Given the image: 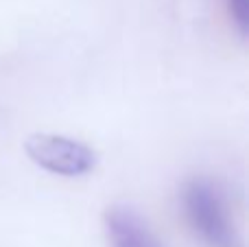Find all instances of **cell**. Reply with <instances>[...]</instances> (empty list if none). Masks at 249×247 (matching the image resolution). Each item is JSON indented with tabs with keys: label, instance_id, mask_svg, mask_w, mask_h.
Masks as SVG:
<instances>
[{
	"label": "cell",
	"instance_id": "cell-4",
	"mask_svg": "<svg viewBox=\"0 0 249 247\" xmlns=\"http://www.w3.org/2000/svg\"><path fill=\"white\" fill-rule=\"evenodd\" d=\"M225 4H228V13L232 24L245 37L249 31V0H225Z\"/></svg>",
	"mask_w": 249,
	"mask_h": 247
},
{
	"label": "cell",
	"instance_id": "cell-2",
	"mask_svg": "<svg viewBox=\"0 0 249 247\" xmlns=\"http://www.w3.org/2000/svg\"><path fill=\"white\" fill-rule=\"evenodd\" d=\"M184 212L199 239L210 245H225L230 241V214L221 191L210 179H193L181 195Z\"/></svg>",
	"mask_w": 249,
	"mask_h": 247
},
{
	"label": "cell",
	"instance_id": "cell-1",
	"mask_svg": "<svg viewBox=\"0 0 249 247\" xmlns=\"http://www.w3.org/2000/svg\"><path fill=\"white\" fill-rule=\"evenodd\" d=\"M24 153L39 169L61 177H83L92 173L99 162L92 147L59 134H31L24 140Z\"/></svg>",
	"mask_w": 249,
	"mask_h": 247
},
{
	"label": "cell",
	"instance_id": "cell-3",
	"mask_svg": "<svg viewBox=\"0 0 249 247\" xmlns=\"http://www.w3.org/2000/svg\"><path fill=\"white\" fill-rule=\"evenodd\" d=\"M103 226L109 247H164L146 219L127 204H116L107 208Z\"/></svg>",
	"mask_w": 249,
	"mask_h": 247
}]
</instances>
